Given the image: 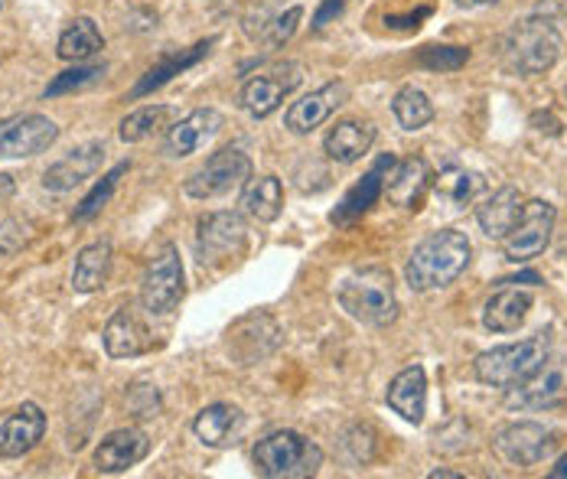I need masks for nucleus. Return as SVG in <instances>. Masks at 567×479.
Wrapping results in <instances>:
<instances>
[{
	"label": "nucleus",
	"instance_id": "1",
	"mask_svg": "<svg viewBox=\"0 0 567 479\" xmlns=\"http://www.w3.org/2000/svg\"><path fill=\"white\" fill-rule=\"evenodd\" d=\"M470 239L456 229H441L434 236L421 241L408 264H404V278L411 284V291H441L451 288L456 278L466 271L470 264Z\"/></svg>",
	"mask_w": 567,
	"mask_h": 479
},
{
	"label": "nucleus",
	"instance_id": "39",
	"mask_svg": "<svg viewBox=\"0 0 567 479\" xmlns=\"http://www.w3.org/2000/svg\"><path fill=\"white\" fill-rule=\"evenodd\" d=\"M33 239V226L20 219H7L0 226V254H17L27 241Z\"/></svg>",
	"mask_w": 567,
	"mask_h": 479
},
{
	"label": "nucleus",
	"instance_id": "4",
	"mask_svg": "<svg viewBox=\"0 0 567 479\" xmlns=\"http://www.w3.org/2000/svg\"><path fill=\"white\" fill-rule=\"evenodd\" d=\"M255 467L268 479H303L323 467V450L297 430H275L255 447Z\"/></svg>",
	"mask_w": 567,
	"mask_h": 479
},
{
	"label": "nucleus",
	"instance_id": "29",
	"mask_svg": "<svg viewBox=\"0 0 567 479\" xmlns=\"http://www.w3.org/2000/svg\"><path fill=\"white\" fill-rule=\"evenodd\" d=\"M99 50H105V40H102V30L95 27L92 17H75L62 37H59V60L65 62H85L89 56H95Z\"/></svg>",
	"mask_w": 567,
	"mask_h": 479
},
{
	"label": "nucleus",
	"instance_id": "45",
	"mask_svg": "<svg viewBox=\"0 0 567 479\" xmlns=\"http://www.w3.org/2000/svg\"><path fill=\"white\" fill-rule=\"evenodd\" d=\"M489 3H496V0H456V7H463V10H476V7H489Z\"/></svg>",
	"mask_w": 567,
	"mask_h": 479
},
{
	"label": "nucleus",
	"instance_id": "40",
	"mask_svg": "<svg viewBox=\"0 0 567 479\" xmlns=\"http://www.w3.org/2000/svg\"><path fill=\"white\" fill-rule=\"evenodd\" d=\"M427 17H431V7H421V10L404 13V17H385V27H392V30H417L421 20H427Z\"/></svg>",
	"mask_w": 567,
	"mask_h": 479
},
{
	"label": "nucleus",
	"instance_id": "24",
	"mask_svg": "<svg viewBox=\"0 0 567 479\" xmlns=\"http://www.w3.org/2000/svg\"><path fill=\"white\" fill-rule=\"evenodd\" d=\"M522 206H525L522 192L515 186H503L489 199H483V206H476V222L489 239L503 241L512 232V226L518 222Z\"/></svg>",
	"mask_w": 567,
	"mask_h": 479
},
{
	"label": "nucleus",
	"instance_id": "19",
	"mask_svg": "<svg viewBox=\"0 0 567 479\" xmlns=\"http://www.w3.org/2000/svg\"><path fill=\"white\" fill-rule=\"evenodd\" d=\"M151 454V437L141 427H121L102 437L95 447V470L99 473H124L137 467Z\"/></svg>",
	"mask_w": 567,
	"mask_h": 479
},
{
	"label": "nucleus",
	"instance_id": "27",
	"mask_svg": "<svg viewBox=\"0 0 567 479\" xmlns=\"http://www.w3.org/2000/svg\"><path fill=\"white\" fill-rule=\"evenodd\" d=\"M213 46H216V40H203V43H196V46H189V50H179V53H173V56H167L164 62H157V65L147 69L144 79L131 88V98H144V95H151L154 88H164L171 79L183 75L186 69H193L196 62L206 60Z\"/></svg>",
	"mask_w": 567,
	"mask_h": 479
},
{
	"label": "nucleus",
	"instance_id": "6",
	"mask_svg": "<svg viewBox=\"0 0 567 479\" xmlns=\"http://www.w3.org/2000/svg\"><path fill=\"white\" fill-rule=\"evenodd\" d=\"M248 180H251V157L241 154L238 147H223L183 183V192L189 199H223Z\"/></svg>",
	"mask_w": 567,
	"mask_h": 479
},
{
	"label": "nucleus",
	"instance_id": "9",
	"mask_svg": "<svg viewBox=\"0 0 567 479\" xmlns=\"http://www.w3.org/2000/svg\"><path fill=\"white\" fill-rule=\"evenodd\" d=\"M248 248V226L235 212H209L196 222V254L199 264L216 268L241 258Z\"/></svg>",
	"mask_w": 567,
	"mask_h": 479
},
{
	"label": "nucleus",
	"instance_id": "2",
	"mask_svg": "<svg viewBox=\"0 0 567 479\" xmlns=\"http://www.w3.org/2000/svg\"><path fill=\"white\" fill-rule=\"evenodd\" d=\"M340 306L362 326H389L398 316V298L392 271L385 268H359L342 278L337 291Z\"/></svg>",
	"mask_w": 567,
	"mask_h": 479
},
{
	"label": "nucleus",
	"instance_id": "17",
	"mask_svg": "<svg viewBox=\"0 0 567 479\" xmlns=\"http://www.w3.org/2000/svg\"><path fill=\"white\" fill-rule=\"evenodd\" d=\"M346 98H349V88L342 82H327L317 92L303 95L300 102H293L284 115V124L293 134H313L323 121L333 118L340 105H346Z\"/></svg>",
	"mask_w": 567,
	"mask_h": 479
},
{
	"label": "nucleus",
	"instance_id": "37",
	"mask_svg": "<svg viewBox=\"0 0 567 479\" xmlns=\"http://www.w3.org/2000/svg\"><path fill=\"white\" fill-rule=\"evenodd\" d=\"M300 17H303V7H290V10H284L281 17L268 27V33H265V40H261V46H265V53H275V50H281L284 43L293 37V30H297V23H300Z\"/></svg>",
	"mask_w": 567,
	"mask_h": 479
},
{
	"label": "nucleus",
	"instance_id": "20",
	"mask_svg": "<svg viewBox=\"0 0 567 479\" xmlns=\"http://www.w3.org/2000/svg\"><path fill=\"white\" fill-rule=\"evenodd\" d=\"M102 160H105V144H99V140L79 144L75 150H69L62 160H56V164L43 174V186H47L50 192H69V189H75L79 183L92 180V177L102 170Z\"/></svg>",
	"mask_w": 567,
	"mask_h": 479
},
{
	"label": "nucleus",
	"instance_id": "46",
	"mask_svg": "<svg viewBox=\"0 0 567 479\" xmlns=\"http://www.w3.org/2000/svg\"><path fill=\"white\" fill-rule=\"evenodd\" d=\"M431 479H456V473L454 470H434V473H431Z\"/></svg>",
	"mask_w": 567,
	"mask_h": 479
},
{
	"label": "nucleus",
	"instance_id": "14",
	"mask_svg": "<svg viewBox=\"0 0 567 479\" xmlns=\"http://www.w3.org/2000/svg\"><path fill=\"white\" fill-rule=\"evenodd\" d=\"M395 154H389V157H382L362 180L355 183V186H349V192L340 199V206L330 212V222L333 226H352V222H359L379 199H382V192H385V177H389V170L395 167Z\"/></svg>",
	"mask_w": 567,
	"mask_h": 479
},
{
	"label": "nucleus",
	"instance_id": "15",
	"mask_svg": "<svg viewBox=\"0 0 567 479\" xmlns=\"http://www.w3.org/2000/svg\"><path fill=\"white\" fill-rule=\"evenodd\" d=\"M47 434V415L40 405L23 402L13 415L0 420V460H17L30 454Z\"/></svg>",
	"mask_w": 567,
	"mask_h": 479
},
{
	"label": "nucleus",
	"instance_id": "11",
	"mask_svg": "<svg viewBox=\"0 0 567 479\" xmlns=\"http://www.w3.org/2000/svg\"><path fill=\"white\" fill-rule=\"evenodd\" d=\"M56 121L47 115H13L0 121V160H23L56 144Z\"/></svg>",
	"mask_w": 567,
	"mask_h": 479
},
{
	"label": "nucleus",
	"instance_id": "30",
	"mask_svg": "<svg viewBox=\"0 0 567 479\" xmlns=\"http://www.w3.org/2000/svg\"><path fill=\"white\" fill-rule=\"evenodd\" d=\"M241 209L255 222H275L284 209V186L278 177H258L245 186L241 192Z\"/></svg>",
	"mask_w": 567,
	"mask_h": 479
},
{
	"label": "nucleus",
	"instance_id": "35",
	"mask_svg": "<svg viewBox=\"0 0 567 479\" xmlns=\"http://www.w3.org/2000/svg\"><path fill=\"white\" fill-rule=\"evenodd\" d=\"M105 75V65H75V69H65L59 72L56 79L47 85V98H59V95H69V92H79L92 82H99Z\"/></svg>",
	"mask_w": 567,
	"mask_h": 479
},
{
	"label": "nucleus",
	"instance_id": "36",
	"mask_svg": "<svg viewBox=\"0 0 567 479\" xmlns=\"http://www.w3.org/2000/svg\"><path fill=\"white\" fill-rule=\"evenodd\" d=\"M466 60H470L466 46H424L417 53V65L427 72H456L466 65Z\"/></svg>",
	"mask_w": 567,
	"mask_h": 479
},
{
	"label": "nucleus",
	"instance_id": "21",
	"mask_svg": "<svg viewBox=\"0 0 567 479\" xmlns=\"http://www.w3.org/2000/svg\"><path fill=\"white\" fill-rule=\"evenodd\" d=\"M385 402L401 420L421 424L424 415H427V375H424V368L421 365L401 368L395 378L389 382Z\"/></svg>",
	"mask_w": 567,
	"mask_h": 479
},
{
	"label": "nucleus",
	"instance_id": "44",
	"mask_svg": "<svg viewBox=\"0 0 567 479\" xmlns=\"http://www.w3.org/2000/svg\"><path fill=\"white\" fill-rule=\"evenodd\" d=\"M548 477H551V479H567V454L561 457V460H558V464H555V467H551V473H548Z\"/></svg>",
	"mask_w": 567,
	"mask_h": 479
},
{
	"label": "nucleus",
	"instance_id": "34",
	"mask_svg": "<svg viewBox=\"0 0 567 479\" xmlns=\"http://www.w3.org/2000/svg\"><path fill=\"white\" fill-rule=\"evenodd\" d=\"M131 170V164L124 160V164H117V167H112L102 180L95 183L89 192H85V199L75 206V212H72V219L75 222H89V219H95L109 202H112V196H114V189H117V183H121V177Z\"/></svg>",
	"mask_w": 567,
	"mask_h": 479
},
{
	"label": "nucleus",
	"instance_id": "38",
	"mask_svg": "<svg viewBox=\"0 0 567 479\" xmlns=\"http://www.w3.org/2000/svg\"><path fill=\"white\" fill-rule=\"evenodd\" d=\"M127 408H131L137 418H154V415L161 412V395H157V388H154V385H144V382L131 385V388H127Z\"/></svg>",
	"mask_w": 567,
	"mask_h": 479
},
{
	"label": "nucleus",
	"instance_id": "10",
	"mask_svg": "<svg viewBox=\"0 0 567 479\" xmlns=\"http://www.w3.org/2000/svg\"><path fill=\"white\" fill-rule=\"evenodd\" d=\"M558 447V434L538 420H515L493 437V450L509 467H535Z\"/></svg>",
	"mask_w": 567,
	"mask_h": 479
},
{
	"label": "nucleus",
	"instance_id": "26",
	"mask_svg": "<svg viewBox=\"0 0 567 479\" xmlns=\"http://www.w3.org/2000/svg\"><path fill=\"white\" fill-rule=\"evenodd\" d=\"M112 274V241H92L79 251L72 268V291L75 294H95L109 284Z\"/></svg>",
	"mask_w": 567,
	"mask_h": 479
},
{
	"label": "nucleus",
	"instance_id": "22",
	"mask_svg": "<svg viewBox=\"0 0 567 479\" xmlns=\"http://www.w3.org/2000/svg\"><path fill=\"white\" fill-rule=\"evenodd\" d=\"M431 189V167L424 157H404L395 160V167L385 177V192L401 209H421L424 196Z\"/></svg>",
	"mask_w": 567,
	"mask_h": 479
},
{
	"label": "nucleus",
	"instance_id": "7",
	"mask_svg": "<svg viewBox=\"0 0 567 479\" xmlns=\"http://www.w3.org/2000/svg\"><path fill=\"white\" fill-rule=\"evenodd\" d=\"M555 222H558V209L545 199H528L522 206L518 222L512 226V232L503 239V254L512 264H525L532 258H538L555 236Z\"/></svg>",
	"mask_w": 567,
	"mask_h": 479
},
{
	"label": "nucleus",
	"instance_id": "28",
	"mask_svg": "<svg viewBox=\"0 0 567 479\" xmlns=\"http://www.w3.org/2000/svg\"><path fill=\"white\" fill-rule=\"evenodd\" d=\"M241 412L235 408V405H209V408H203L196 420H193V434L206 444V447H226L231 444L235 437H238V430H241Z\"/></svg>",
	"mask_w": 567,
	"mask_h": 479
},
{
	"label": "nucleus",
	"instance_id": "23",
	"mask_svg": "<svg viewBox=\"0 0 567 479\" xmlns=\"http://www.w3.org/2000/svg\"><path fill=\"white\" fill-rule=\"evenodd\" d=\"M372 144H375V124L359 118L337 121L327 131V137H323V150L337 164H355V160H362L372 150Z\"/></svg>",
	"mask_w": 567,
	"mask_h": 479
},
{
	"label": "nucleus",
	"instance_id": "5",
	"mask_svg": "<svg viewBox=\"0 0 567 479\" xmlns=\"http://www.w3.org/2000/svg\"><path fill=\"white\" fill-rule=\"evenodd\" d=\"M545 362H548V340L545 336H528V340L480 353L476 362H473V375L483 385L512 388V385L525 382L528 375H535Z\"/></svg>",
	"mask_w": 567,
	"mask_h": 479
},
{
	"label": "nucleus",
	"instance_id": "31",
	"mask_svg": "<svg viewBox=\"0 0 567 479\" xmlns=\"http://www.w3.org/2000/svg\"><path fill=\"white\" fill-rule=\"evenodd\" d=\"M486 180L476 170L466 167H447L437 180H434V192L441 202H447L451 209H463L466 202H473L483 192Z\"/></svg>",
	"mask_w": 567,
	"mask_h": 479
},
{
	"label": "nucleus",
	"instance_id": "33",
	"mask_svg": "<svg viewBox=\"0 0 567 479\" xmlns=\"http://www.w3.org/2000/svg\"><path fill=\"white\" fill-rule=\"evenodd\" d=\"M392 112H395L398 124H401L404 131H421V127H427V124L434 121V105H431V98H427L421 88H414V85H404V88L398 92L395 102H392Z\"/></svg>",
	"mask_w": 567,
	"mask_h": 479
},
{
	"label": "nucleus",
	"instance_id": "42",
	"mask_svg": "<svg viewBox=\"0 0 567 479\" xmlns=\"http://www.w3.org/2000/svg\"><path fill=\"white\" fill-rule=\"evenodd\" d=\"M538 13L542 17H567V0H542Z\"/></svg>",
	"mask_w": 567,
	"mask_h": 479
},
{
	"label": "nucleus",
	"instance_id": "25",
	"mask_svg": "<svg viewBox=\"0 0 567 479\" xmlns=\"http://www.w3.org/2000/svg\"><path fill=\"white\" fill-rule=\"evenodd\" d=\"M532 303H535V298H532L528 291L499 288L493 298L486 300V306H483V326H486L489 333H515V330L525 323Z\"/></svg>",
	"mask_w": 567,
	"mask_h": 479
},
{
	"label": "nucleus",
	"instance_id": "32",
	"mask_svg": "<svg viewBox=\"0 0 567 479\" xmlns=\"http://www.w3.org/2000/svg\"><path fill=\"white\" fill-rule=\"evenodd\" d=\"M173 118H176V112H173L171 105H147V108H137V112H131L127 118L121 121L117 137H121L124 144H141V140L154 137L157 131L171 127Z\"/></svg>",
	"mask_w": 567,
	"mask_h": 479
},
{
	"label": "nucleus",
	"instance_id": "8",
	"mask_svg": "<svg viewBox=\"0 0 567 479\" xmlns=\"http://www.w3.org/2000/svg\"><path fill=\"white\" fill-rule=\"evenodd\" d=\"M186 294V281H183V261H179V251L176 244H164L147 271H144V281H141V303L147 313L154 316H167L179 306V300Z\"/></svg>",
	"mask_w": 567,
	"mask_h": 479
},
{
	"label": "nucleus",
	"instance_id": "13",
	"mask_svg": "<svg viewBox=\"0 0 567 479\" xmlns=\"http://www.w3.org/2000/svg\"><path fill=\"white\" fill-rule=\"evenodd\" d=\"M567 402V365L565 362H545L535 375L512 385L506 405L518 412H548Z\"/></svg>",
	"mask_w": 567,
	"mask_h": 479
},
{
	"label": "nucleus",
	"instance_id": "47",
	"mask_svg": "<svg viewBox=\"0 0 567 479\" xmlns=\"http://www.w3.org/2000/svg\"><path fill=\"white\" fill-rule=\"evenodd\" d=\"M0 10H3V0H0Z\"/></svg>",
	"mask_w": 567,
	"mask_h": 479
},
{
	"label": "nucleus",
	"instance_id": "3",
	"mask_svg": "<svg viewBox=\"0 0 567 479\" xmlns=\"http://www.w3.org/2000/svg\"><path fill=\"white\" fill-rule=\"evenodd\" d=\"M561 56V33L551 17H525L503 40V62L515 75H542Z\"/></svg>",
	"mask_w": 567,
	"mask_h": 479
},
{
	"label": "nucleus",
	"instance_id": "16",
	"mask_svg": "<svg viewBox=\"0 0 567 479\" xmlns=\"http://www.w3.org/2000/svg\"><path fill=\"white\" fill-rule=\"evenodd\" d=\"M102 343H105V353L112 360H137V356L154 350L151 330L144 326V320L131 306H121V310H114L112 316H109Z\"/></svg>",
	"mask_w": 567,
	"mask_h": 479
},
{
	"label": "nucleus",
	"instance_id": "12",
	"mask_svg": "<svg viewBox=\"0 0 567 479\" xmlns=\"http://www.w3.org/2000/svg\"><path fill=\"white\" fill-rule=\"evenodd\" d=\"M300 79L303 75H300V65L297 62H284V65H275L268 72H258L241 88V108L251 118H268L271 112L281 108L284 98L300 85Z\"/></svg>",
	"mask_w": 567,
	"mask_h": 479
},
{
	"label": "nucleus",
	"instance_id": "41",
	"mask_svg": "<svg viewBox=\"0 0 567 479\" xmlns=\"http://www.w3.org/2000/svg\"><path fill=\"white\" fill-rule=\"evenodd\" d=\"M346 3H349V0H323V7H320V10H317V17H313V27H317V30H323L333 17H340L342 10H346Z\"/></svg>",
	"mask_w": 567,
	"mask_h": 479
},
{
	"label": "nucleus",
	"instance_id": "43",
	"mask_svg": "<svg viewBox=\"0 0 567 479\" xmlns=\"http://www.w3.org/2000/svg\"><path fill=\"white\" fill-rule=\"evenodd\" d=\"M13 192H17V183L10 174H0V202H7V199H13Z\"/></svg>",
	"mask_w": 567,
	"mask_h": 479
},
{
	"label": "nucleus",
	"instance_id": "18",
	"mask_svg": "<svg viewBox=\"0 0 567 479\" xmlns=\"http://www.w3.org/2000/svg\"><path fill=\"white\" fill-rule=\"evenodd\" d=\"M223 112H216V108H196V112H189L186 118H179L176 124H171V134H167V144H164V150H167V157H193V154H199L219 131H223Z\"/></svg>",
	"mask_w": 567,
	"mask_h": 479
}]
</instances>
